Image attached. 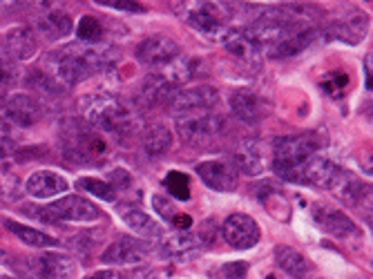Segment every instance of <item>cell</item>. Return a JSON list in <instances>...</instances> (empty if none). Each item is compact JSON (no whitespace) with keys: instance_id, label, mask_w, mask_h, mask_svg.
<instances>
[{"instance_id":"f35d334b","label":"cell","mask_w":373,"mask_h":279,"mask_svg":"<svg viewBox=\"0 0 373 279\" xmlns=\"http://www.w3.org/2000/svg\"><path fill=\"white\" fill-rule=\"evenodd\" d=\"M248 273V264L246 262H228L223 264L221 268V275L226 279H244Z\"/></svg>"},{"instance_id":"f1b7e54d","label":"cell","mask_w":373,"mask_h":279,"mask_svg":"<svg viewBox=\"0 0 373 279\" xmlns=\"http://www.w3.org/2000/svg\"><path fill=\"white\" fill-rule=\"evenodd\" d=\"M121 217L138 237H145V239H161L164 237V228L143 210H125V212H121Z\"/></svg>"},{"instance_id":"836d02e7","label":"cell","mask_w":373,"mask_h":279,"mask_svg":"<svg viewBox=\"0 0 373 279\" xmlns=\"http://www.w3.org/2000/svg\"><path fill=\"white\" fill-rule=\"evenodd\" d=\"M25 195V188L20 179L12 173L0 175V203H16Z\"/></svg>"},{"instance_id":"52a82bcc","label":"cell","mask_w":373,"mask_h":279,"mask_svg":"<svg viewBox=\"0 0 373 279\" xmlns=\"http://www.w3.org/2000/svg\"><path fill=\"white\" fill-rule=\"evenodd\" d=\"M40 219L49 223H61V221H97L101 217L99 206H94L92 201L70 195L54 201L51 206H45L40 212Z\"/></svg>"},{"instance_id":"5bb4252c","label":"cell","mask_w":373,"mask_h":279,"mask_svg":"<svg viewBox=\"0 0 373 279\" xmlns=\"http://www.w3.org/2000/svg\"><path fill=\"white\" fill-rule=\"evenodd\" d=\"M3 112L14 127H29L42 119V107L38 99L29 94H12L3 101Z\"/></svg>"},{"instance_id":"f546056e","label":"cell","mask_w":373,"mask_h":279,"mask_svg":"<svg viewBox=\"0 0 373 279\" xmlns=\"http://www.w3.org/2000/svg\"><path fill=\"white\" fill-rule=\"evenodd\" d=\"M317 40V29H306V31H300V34L291 36L289 40H284L282 45H277L269 51V56L273 58H289V56H295V54L304 51L306 47H311L313 42Z\"/></svg>"},{"instance_id":"e575fe53","label":"cell","mask_w":373,"mask_h":279,"mask_svg":"<svg viewBox=\"0 0 373 279\" xmlns=\"http://www.w3.org/2000/svg\"><path fill=\"white\" fill-rule=\"evenodd\" d=\"M77 186L90 195L99 197L103 201H114L116 199V190L108 184V181H101V179H92V177H81L77 181Z\"/></svg>"},{"instance_id":"44dd1931","label":"cell","mask_w":373,"mask_h":279,"mask_svg":"<svg viewBox=\"0 0 373 279\" xmlns=\"http://www.w3.org/2000/svg\"><path fill=\"white\" fill-rule=\"evenodd\" d=\"M157 253L164 257H173V260L179 262H193L201 255V241L190 232H175L168 234V237H161Z\"/></svg>"},{"instance_id":"7bdbcfd3","label":"cell","mask_w":373,"mask_h":279,"mask_svg":"<svg viewBox=\"0 0 373 279\" xmlns=\"http://www.w3.org/2000/svg\"><path fill=\"white\" fill-rule=\"evenodd\" d=\"M90 279H127V275H121V273H116V271H101L97 273L94 277Z\"/></svg>"},{"instance_id":"7a4b0ae2","label":"cell","mask_w":373,"mask_h":279,"mask_svg":"<svg viewBox=\"0 0 373 279\" xmlns=\"http://www.w3.org/2000/svg\"><path fill=\"white\" fill-rule=\"evenodd\" d=\"M83 121L88 123L94 132L112 134L125 138L136 132L138 116L130 105H125L112 94H88L79 103Z\"/></svg>"},{"instance_id":"ac0fdd59","label":"cell","mask_w":373,"mask_h":279,"mask_svg":"<svg viewBox=\"0 0 373 279\" xmlns=\"http://www.w3.org/2000/svg\"><path fill=\"white\" fill-rule=\"evenodd\" d=\"M175 96H177L175 85L170 83L161 72L148 74L141 83V88H138V103L148 107V110L161 107L166 103H173Z\"/></svg>"},{"instance_id":"d4e9b609","label":"cell","mask_w":373,"mask_h":279,"mask_svg":"<svg viewBox=\"0 0 373 279\" xmlns=\"http://www.w3.org/2000/svg\"><path fill=\"white\" fill-rule=\"evenodd\" d=\"M72 29H74V25H72L70 14L61 12V9H51V12L42 14V16L36 20V25H34L36 36L45 38V40H49V42L68 38V36L72 34Z\"/></svg>"},{"instance_id":"ab89813d","label":"cell","mask_w":373,"mask_h":279,"mask_svg":"<svg viewBox=\"0 0 373 279\" xmlns=\"http://www.w3.org/2000/svg\"><path fill=\"white\" fill-rule=\"evenodd\" d=\"M99 5L103 7H112V9H121V12H132V14H143L145 7L138 3H125V0H101Z\"/></svg>"},{"instance_id":"83f0119b","label":"cell","mask_w":373,"mask_h":279,"mask_svg":"<svg viewBox=\"0 0 373 279\" xmlns=\"http://www.w3.org/2000/svg\"><path fill=\"white\" fill-rule=\"evenodd\" d=\"M275 262L280 264V268L284 273H289L295 279H304L308 273H311V266H308L306 257L302 253L289 248V246H277V248H275Z\"/></svg>"},{"instance_id":"3957f363","label":"cell","mask_w":373,"mask_h":279,"mask_svg":"<svg viewBox=\"0 0 373 279\" xmlns=\"http://www.w3.org/2000/svg\"><path fill=\"white\" fill-rule=\"evenodd\" d=\"M326 143L324 136L317 132H304L297 136H280L273 143V170L275 175L291 181L295 170L300 168L306 159H311L317 150H322Z\"/></svg>"},{"instance_id":"f6af8a7d","label":"cell","mask_w":373,"mask_h":279,"mask_svg":"<svg viewBox=\"0 0 373 279\" xmlns=\"http://www.w3.org/2000/svg\"><path fill=\"white\" fill-rule=\"evenodd\" d=\"M0 279H16V277H3V275H0Z\"/></svg>"},{"instance_id":"4fadbf2b","label":"cell","mask_w":373,"mask_h":279,"mask_svg":"<svg viewBox=\"0 0 373 279\" xmlns=\"http://www.w3.org/2000/svg\"><path fill=\"white\" fill-rule=\"evenodd\" d=\"M232 166L244 175L257 177L269 168V152L260 138H244L232 152Z\"/></svg>"},{"instance_id":"2e32d148","label":"cell","mask_w":373,"mask_h":279,"mask_svg":"<svg viewBox=\"0 0 373 279\" xmlns=\"http://www.w3.org/2000/svg\"><path fill=\"white\" fill-rule=\"evenodd\" d=\"M369 31V18L362 12H349L326 27V40H340L347 45H358Z\"/></svg>"},{"instance_id":"9a60e30c","label":"cell","mask_w":373,"mask_h":279,"mask_svg":"<svg viewBox=\"0 0 373 279\" xmlns=\"http://www.w3.org/2000/svg\"><path fill=\"white\" fill-rule=\"evenodd\" d=\"M148 255H150V246L123 234V237L112 241L110 248L101 255V262L108 266H130L143 262Z\"/></svg>"},{"instance_id":"277c9868","label":"cell","mask_w":373,"mask_h":279,"mask_svg":"<svg viewBox=\"0 0 373 279\" xmlns=\"http://www.w3.org/2000/svg\"><path fill=\"white\" fill-rule=\"evenodd\" d=\"M63 157L74 161V164H101V161L110 154V148L105 138L94 130H81V127H72V130L63 132Z\"/></svg>"},{"instance_id":"d6a6232c","label":"cell","mask_w":373,"mask_h":279,"mask_svg":"<svg viewBox=\"0 0 373 279\" xmlns=\"http://www.w3.org/2000/svg\"><path fill=\"white\" fill-rule=\"evenodd\" d=\"M27 83L34 90H38L42 96H58V94L65 92V88H63V85H58L45 70H31Z\"/></svg>"},{"instance_id":"4316f807","label":"cell","mask_w":373,"mask_h":279,"mask_svg":"<svg viewBox=\"0 0 373 279\" xmlns=\"http://www.w3.org/2000/svg\"><path fill=\"white\" fill-rule=\"evenodd\" d=\"M143 148L150 157H164L173 148V130L164 123L148 125L143 130Z\"/></svg>"},{"instance_id":"6da1fadb","label":"cell","mask_w":373,"mask_h":279,"mask_svg":"<svg viewBox=\"0 0 373 279\" xmlns=\"http://www.w3.org/2000/svg\"><path fill=\"white\" fill-rule=\"evenodd\" d=\"M121 51L112 45L97 47H65L45 56V72L63 88H72L92 74H101L116 67Z\"/></svg>"},{"instance_id":"8fae6325","label":"cell","mask_w":373,"mask_h":279,"mask_svg":"<svg viewBox=\"0 0 373 279\" xmlns=\"http://www.w3.org/2000/svg\"><path fill=\"white\" fill-rule=\"evenodd\" d=\"M219 103V92L212 85H197L184 92H177V96L170 103V110L177 116L181 114H195V112H210Z\"/></svg>"},{"instance_id":"ee69618b","label":"cell","mask_w":373,"mask_h":279,"mask_svg":"<svg viewBox=\"0 0 373 279\" xmlns=\"http://www.w3.org/2000/svg\"><path fill=\"white\" fill-rule=\"evenodd\" d=\"M0 264H9V255L3 248H0Z\"/></svg>"},{"instance_id":"bcb514c9","label":"cell","mask_w":373,"mask_h":279,"mask_svg":"<svg viewBox=\"0 0 373 279\" xmlns=\"http://www.w3.org/2000/svg\"><path fill=\"white\" fill-rule=\"evenodd\" d=\"M266 279H275V277H273V275H269V277H266Z\"/></svg>"},{"instance_id":"74e56055","label":"cell","mask_w":373,"mask_h":279,"mask_svg":"<svg viewBox=\"0 0 373 279\" xmlns=\"http://www.w3.org/2000/svg\"><path fill=\"white\" fill-rule=\"evenodd\" d=\"M152 206H154V210L161 214L166 221H173L177 214H179V212L173 208V203H170V201H168L166 197H161V195H154V197H152Z\"/></svg>"},{"instance_id":"1f68e13d","label":"cell","mask_w":373,"mask_h":279,"mask_svg":"<svg viewBox=\"0 0 373 279\" xmlns=\"http://www.w3.org/2000/svg\"><path fill=\"white\" fill-rule=\"evenodd\" d=\"M197 67H199V61H197V58L179 56V58H175L173 63H170L168 67H164L161 74H164V77H166L170 83H173V85H177V83H184V81H188V79H193V74H195Z\"/></svg>"},{"instance_id":"cb8c5ba5","label":"cell","mask_w":373,"mask_h":279,"mask_svg":"<svg viewBox=\"0 0 373 279\" xmlns=\"http://www.w3.org/2000/svg\"><path fill=\"white\" fill-rule=\"evenodd\" d=\"M68 188V179L61 177L58 173H51V170H38L25 184V190L36 199H51L61 195V192H65Z\"/></svg>"},{"instance_id":"9c48e42d","label":"cell","mask_w":373,"mask_h":279,"mask_svg":"<svg viewBox=\"0 0 373 279\" xmlns=\"http://www.w3.org/2000/svg\"><path fill=\"white\" fill-rule=\"evenodd\" d=\"M179 56H181V49H179L177 42L168 36H161V34L141 40L136 47V61L141 63V65H148V67L164 70Z\"/></svg>"},{"instance_id":"7402d4cb","label":"cell","mask_w":373,"mask_h":279,"mask_svg":"<svg viewBox=\"0 0 373 279\" xmlns=\"http://www.w3.org/2000/svg\"><path fill=\"white\" fill-rule=\"evenodd\" d=\"M3 45L14 61H29V58H34L38 51V36L34 27L18 25L7 31Z\"/></svg>"},{"instance_id":"ba28073f","label":"cell","mask_w":373,"mask_h":279,"mask_svg":"<svg viewBox=\"0 0 373 279\" xmlns=\"http://www.w3.org/2000/svg\"><path fill=\"white\" fill-rule=\"evenodd\" d=\"M340 166H335L333 161H328L319 154H313L311 159H306L304 164L295 170V175L291 179V184L300 186H315V188H326L331 190L335 184V179L340 175Z\"/></svg>"},{"instance_id":"30bf717a","label":"cell","mask_w":373,"mask_h":279,"mask_svg":"<svg viewBox=\"0 0 373 279\" xmlns=\"http://www.w3.org/2000/svg\"><path fill=\"white\" fill-rule=\"evenodd\" d=\"M221 234H223V239H226V244L232 246L235 250H248L260 241V226L248 214L235 212L223 221Z\"/></svg>"},{"instance_id":"b9f144b4","label":"cell","mask_w":373,"mask_h":279,"mask_svg":"<svg viewBox=\"0 0 373 279\" xmlns=\"http://www.w3.org/2000/svg\"><path fill=\"white\" fill-rule=\"evenodd\" d=\"M173 226L179 228V232H186V230H190V226H193V217H190V214L179 212L177 217L173 219Z\"/></svg>"},{"instance_id":"e0dca14e","label":"cell","mask_w":373,"mask_h":279,"mask_svg":"<svg viewBox=\"0 0 373 279\" xmlns=\"http://www.w3.org/2000/svg\"><path fill=\"white\" fill-rule=\"evenodd\" d=\"M230 107H232V112H235V116L239 121L251 123V125L260 123L271 112L269 101L262 99V96L253 90H237L230 96Z\"/></svg>"},{"instance_id":"5b68a950","label":"cell","mask_w":373,"mask_h":279,"mask_svg":"<svg viewBox=\"0 0 373 279\" xmlns=\"http://www.w3.org/2000/svg\"><path fill=\"white\" fill-rule=\"evenodd\" d=\"M223 119L215 112H195V114H181L175 119V127L179 138L186 145H208L221 134Z\"/></svg>"},{"instance_id":"d590c367","label":"cell","mask_w":373,"mask_h":279,"mask_svg":"<svg viewBox=\"0 0 373 279\" xmlns=\"http://www.w3.org/2000/svg\"><path fill=\"white\" fill-rule=\"evenodd\" d=\"M77 36L83 42H90V45H94V42H101V38H103V25L94 16H83L79 20Z\"/></svg>"},{"instance_id":"8992f818","label":"cell","mask_w":373,"mask_h":279,"mask_svg":"<svg viewBox=\"0 0 373 279\" xmlns=\"http://www.w3.org/2000/svg\"><path fill=\"white\" fill-rule=\"evenodd\" d=\"M232 16L230 5L223 3H199L188 12V25L206 38H221L226 31V20Z\"/></svg>"},{"instance_id":"484cf974","label":"cell","mask_w":373,"mask_h":279,"mask_svg":"<svg viewBox=\"0 0 373 279\" xmlns=\"http://www.w3.org/2000/svg\"><path fill=\"white\" fill-rule=\"evenodd\" d=\"M38 260V268L40 275L45 279H74L77 277V262L68 255L61 253H47L42 257H36Z\"/></svg>"},{"instance_id":"603a6c76","label":"cell","mask_w":373,"mask_h":279,"mask_svg":"<svg viewBox=\"0 0 373 279\" xmlns=\"http://www.w3.org/2000/svg\"><path fill=\"white\" fill-rule=\"evenodd\" d=\"M333 195L344 201L347 206H365L367 201H371V190L367 184H362V181L347 173V170H340V175L335 179V184L331 186Z\"/></svg>"},{"instance_id":"60d3db41","label":"cell","mask_w":373,"mask_h":279,"mask_svg":"<svg viewBox=\"0 0 373 279\" xmlns=\"http://www.w3.org/2000/svg\"><path fill=\"white\" fill-rule=\"evenodd\" d=\"M110 179H112V184H110V186H112L114 190H127V188L132 186V177L127 175L123 168L114 170V173L110 175Z\"/></svg>"},{"instance_id":"7c38bea8","label":"cell","mask_w":373,"mask_h":279,"mask_svg":"<svg viewBox=\"0 0 373 279\" xmlns=\"http://www.w3.org/2000/svg\"><path fill=\"white\" fill-rule=\"evenodd\" d=\"M197 175L208 188L217 192H232V190H237V184H239L237 168L232 166V161L228 159L204 161V164L197 166Z\"/></svg>"},{"instance_id":"4dcf8cb0","label":"cell","mask_w":373,"mask_h":279,"mask_svg":"<svg viewBox=\"0 0 373 279\" xmlns=\"http://www.w3.org/2000/svg\"><path fill=\"white\" fill-rule=\"evenodd\" d=\"M5 228H7L9 232H14L23 244L34 246V248H49V246H56V244H58L54 237H49V234L40 232V230H36V228H29V226H25V223L12 221V219H5Z\"/></svg>"},{"instance_id":"ffe728a7","label":"cell","mask_w":373,"mask_h":279,"mask_svg":"<svg viewBox=\"0 0 373 279\" xmlns=\"http://www.w3.org/2000/svg\"><path fill=\"white\" fill-rule=\"evenodd\" d=\"M313 219L317 223V228L333 234V237H351V234H356V223L340 208L328 206V203H315Z\"/></svg>"},{"instance_id":"d6986e66","label":"cell","mask_w":373,"mask_h":279,"mask_svg":"<svg viewBox=\"0 0 373 279\" xmlns=\"http://www.w3.org/2000/svg\"><path fill=\"white\" fill-rule=\"evenodd\" d=\"M221 45L226 51H230L232 56H237L244 63H260L264 58V51L257 45L248 29H235V27H228L223 31L221 36Z\"/></svg>"},{"instance_id":"8d00e7d4","label":"cell","mask_w":373,"mask_h":279,"mask_svg":"<svg viewBox=\"0 0 373 279\" xmlns=\"http://www.w3.org/2000/svg\"><path fill=\"white\" fill-rule=\"evenodd\" d=\"M166 188L168 192L179 201L190 199V179L184 173H170L166 177Z\"/></svg>"}]
</instances>
